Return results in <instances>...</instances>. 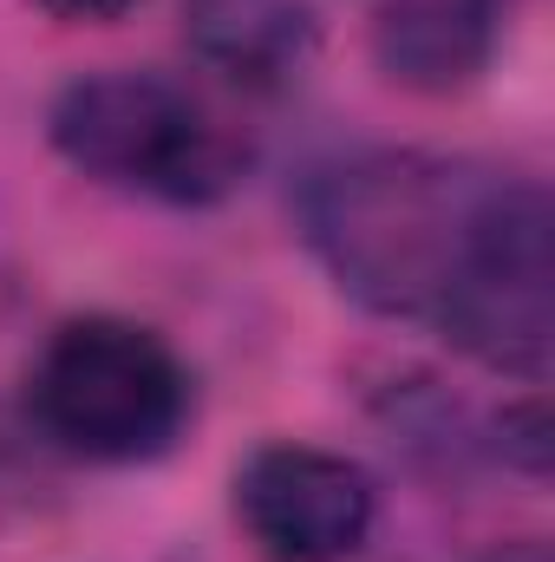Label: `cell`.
<instances>
[{"instance_id": "5", "label": "cell", "mask_w": 555, "mask_h": 562, "mask_svg": "<svg viewBox=\"0 0 555 562\" xmlns=\"http://www.w3.org/2000/svg\"><path fill=\"white\" fill-rule=\"evenodd\" d=\"M380 491L366 464L327 445H256L236 471V524L262 562H353L373 537Z\"/></svg>"}, {"instance_id": "1", "label": "cell", "mask_w": 555, "mask_h": 562, "mask_svg": "<svg viewBox=\"0 0 555 562\" xmlns=\"http://www.w3.org/2000/svg\"><path fill=\"white\" fill-rule=\"evenodd\" d=\"M497 170L438 150H340L294 190L301 243L347 301L431 327L464 269Z\"/></svg>"}, {"instance_id": "4", "label": "cell", "mask_w": 555, "mask_h": 562, "mask_svg": "<svg viewBox=\"0 0 555 562\" xmlns=\"http://www.w3.org/2000/svg\"><path fill=\"white\" fill-rule=\"evenodd\" d=\"M438 340H451L464 360L510 373V380H550L555 360V203L536 177H497L477 243L451 281L438 321Z\"/></svg>"}, {"instance_id": "7", "label": "cell", "mask_w": 555, "mask_h": 562, "mask_svg": "<svg viewBox=\"0 0 555 562\" xmlns=\"http://www.w3.org/2000/svg\"><path fill=\"white\" fill-rule=\"evenodd\" d=\"M503 0H380L373 59L406 92H457L490 66Z\"/></svg>"}, {"instance_id": "3", "label": "cell", "mask_w": 555, "mask_h": 562, "mask_svg": "<svg viewBox=\"0 0 555 562\" xmlns=\"http://www.w3.org/2000/svg\"><path fill=\"white\" fill-rule=\"evenodd\" d=\"M26 406L72 458L144 464L170 451L190 419V373L157 327L125 314H79L39 347Z\"/></svg>"}, {"instance_id": "2", "label": "cell", "mask_w": 555, "mask_h": 562, "mask_svg": "<svg viewBox=\"0 0 555 562\" xmlns=\"http://www.w3.org/2000/svg\"><path fill=\"white\" fill-rule=\"evenodd\" d=\"M46 138L72 170L177 210L223 203L249 170V144L163 72L72 79L46 112Z\"/></svg>"}, {"instance_id": "6", "label": "cell", "mask_w": 555, "mask_h": 562, "mask_svg": "<svg viewBox=\"0 0 555 562\" xmlns=\"http://www.w3.org/2000/svg\"><path fill=\"white\" fill-rule=\"evenodd\" d=\"M190 53L242 92H281L307 72L320 20L307 0H177Z\"/></svg>"}, {"instance_id": "10", "label": "cell", "mask_w": 555, "mask_h": 562, "mask_svg": "<svg viewBox=\"0 0 555 562\" xmlns=\"http://www.w3.org/2000/svg\"><path fill=\"white\" fill-rule=\"evenodd\" d=\"M484 562H550V543H536V537H523V543H503V550H490Z\"/></svg>"}, {"instance_id": "9", "label": "cell", "mask_w": 555, "mask_h": 562, "mask_svg": "<svg viewBox=\"0 0 555 562\" xmlns=\"http://www.w3.org/2000/svg\"><path fill=\"white\" fill-rule=\"evenodd\" d=\"M39 13H53L59 26H112V20H125L138 0H33Z\"/></svg>"}, {"instance_id": "8", "label": "cell", "mask_w": 555, "mask_h": 562, "mask_svg": "<svg viewBox=\"0 0 555 562\" xmlns=\"http://www.w3.org/2000/svg\"><path fill=\"white\" fill-rule=\"evenodd\" d=\"M490 451H497L510 471H523L530 484H543L550 464H555L550 400H543V393H523V400H510L503 413H490Z\"/></svg>"}]
</instances>
